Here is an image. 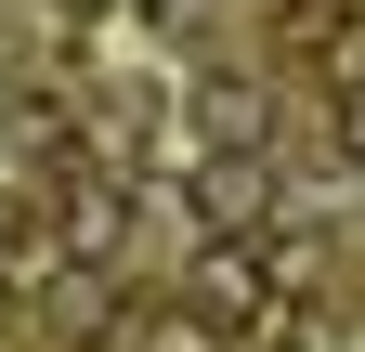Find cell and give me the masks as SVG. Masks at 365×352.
I'll use <instances>...</instances> for the list:
<instances>
[{"mask_svg":"<svg viewBox=\"0 0 365 352\" xmlns=\"http://www.w3.org/2000/svg\"><path fill=\"white\" fill-rule=\"evenodd\" d=\"M196 326L209 339H261L274 326V248L261 235H209V261H196Z\"/></svg>","mask_w":365,"mask_h":352,"instance_id":"1","label":"cell"},{"mask_svg":"<svg viewBox=\"0 0 365 352\" xmlns=\"http://www.w3.org/2000/svg\"><path fill=\"white\" fill-rule=\"evenodd\" d=\"M261 196H274L261 183V144H235V170H222V157L196 170V222L209 235H261Z\"/></svg>","mask_w":365,"mask_h":352,"instance_id":"2","label":"cell"},{"mask_svg":"<svg viewBox=\"0 0 365 352\" xmlns=\"http://www.w3.org/2000/svg\"><path fill=\"white\" fill-rule=\"evenodd\" d=\"M327 144H339V170H365V78H339V105H327Z\"/></svg>","mask_w":365,"mask_h":352,"instance_id":"3","label":"cell"},{"mask_svg":"<svg viewBox=\"0 0 365 352\" xmlns=\"http://www.w3.org/2000/svg\"><path fill=\"white\" fill-rule=\"evenodd\" d=\"M209 144H261V105L248 92H209Z\"/></svg>","mask_w":365,"mask_h":352,"instance_id":"4","label":"cell"},{"mask_svg":"<svg viewBox=\"0 0 365 352\" xmlns=\"http://www.w3.org/2000/svg\"><path fill=\"white\" fill-rule=\"evenodd\" d=\"M66 14H105V0H66Z\"/></svg>","mask_w":365,"mask_h":352,"instance_id":"5","label":"cell"}]
</instances>
